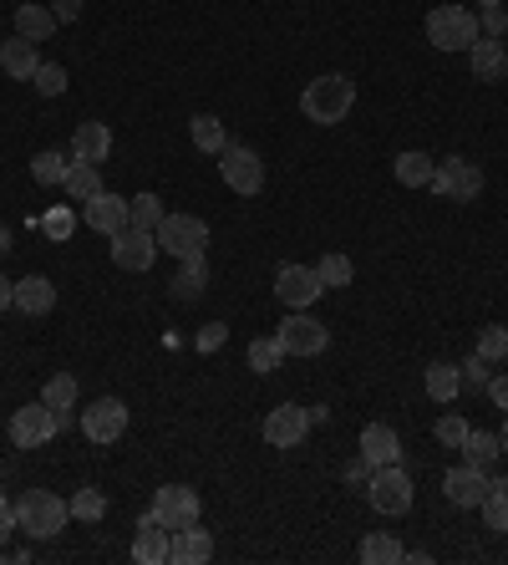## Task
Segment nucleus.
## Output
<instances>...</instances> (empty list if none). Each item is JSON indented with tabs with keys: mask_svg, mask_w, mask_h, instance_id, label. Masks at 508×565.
<instances>
[{
	"mask_svg": "<svg viewBox=\"0 0 508 565\" xmlns=\"http://www.w3.org/2000/svg\"><path fill=\"white\" fill-rule=\"evenodd\" d=\"M362 555L366 565H397V561H406V551H402V540L397 535H387V530H371V535L362 540Z\"/></svg>",
	"mask_w": 508,
	"mask_h": 565,
	"instance_id": "nucleus-31",
	"label": "nucleus"
},
{
	"mask_svg": "<svg viewBox=\"0 0 508 565\" xmlns=\"http://www.w3.org/2000/svg\"><path fill=\"white\" fill-rule=\"evenodd\" d=\"M488 377H494V362H483L479 352L463 362V387H488Z\"/></svg>",
	"mask_w": 508,
	"mask_h": 565,
	"instance_id": "nucleus-44",
	"label": "nucleus"
},
{
	"mask_svg": "<svg viewBox=\"0 0 508 565\" xmlns=\"http://www.w3.org/2000/svg\"><path fill=\"white\" fill-rule=\"evenodd\" d=\"M468 67H473V76L479 82H504L508 76V51L498 36H479V42L468 46Z\"/></svg>",
	"mask_w": 508,
	"mask_h": 565,
	"instance_id": "nucleus-18",
	"label": "nucleus"
},
{
	"mask_svg": "<svg viewBox=\"0 0 508 565\" xmlns=\"http://www.w3.org/2000/svg\"><path fill=\"white\" fill-rule=\"evenodd\" d=\"M305 433H310V408H300V402H280L264 417V444L270 448H300Z\"/></svg>",
	"mask_w": 508,
	"mask_h": 565,
	"instance_id": "nucleus-13",
	"label": "nucleus"
},
{
	"mask_svg": "<svg viewBox=\"0 0 508 565\" xmlns=\"http://www.w3.org/2000/svg\"><path fill=\"white\" fill-rule=\"evenodd\" d=\"M203 285H209V260L203 255H193V260H178V275H174V291L178 301H199L203 296Z\"/></svg>",
	"mask_w": 508,
	"mask_h": 565,
	"instance_id": "nucleus-30",
	"label": "nucleus"
},
{
	"mask_svg": "<svg viewBox=\"0 0 508 565\" xmlns=\"http://www.w3.org/2000/svg\"><path fill=\"white\" fill-rule=\"evenodd\" d=\"M356 107V82L346 72H326L316 82H305L300 92V113L320 128H335V122H346V113Z\"/></svg>",
	"mask_w": 508,
	"mask_h": 565,
	"instance_id": "nucleus-1",
	"label": "nucleus"
},
{
	"mask_svg": "<svg viewBox=\"0 0 508 565\" xmlns=\"http://www.w3.org/2000/svg\"><path fill=\"white\" fill-rule=\"evenodd\" d=\"M51 15L61 26H72V21H82V0H51Z\"/></svg>",
	"mask_w": 508,
	"mask_h": 565,
	"instance_id": "nucleus-46",
	"label": "nucleus"
},
{
	"mask_svg": "<svg viewBox=\"0 0 508 565\" xmlns=\"http://www.w3.org/2000/svg\"><path fill=\"white\" fill-rule=\"evenodd\" d=\"M61 189H67V199H72L76 209H82L92 193H102V164H76V158H72V168H67Z\"/></svg>",
	"mask_w": 508,
	"mask_h": 565,
	"instance_id": "nucleus-28",
	"label": "nucleus"
},
{
	"mask_svg": "<svg viewBox=\"0 0 508 565\" xmlns=\"http://www.w3.org/2000/svg\"><path fill=\"white\" fill-rule=\"evenodd\" d=\"M189 138H193V149L209 153V158H218V153L229 149V133H224V122H218L214 113H199V118L189 122Z\"/></svg>",
	"mask_w": 508,
	"mask_h": 565,
	"instance_id": "nucleus-29",
	"label": "nucleus"
},
{
	"mask_svg": "<svg viewBox=\"0 0 508 565\" xmlns=\"http://www.w3.org/2000/svg\"><path fill=\"white\" fill-rule=\"evenodd\" d=\"M483 5H498V0H483Z\"/></svg>",
	"mask_w": 508,
	"mask_h": 565,
	"instance_id": "nucleus-53",
	"label": "nucleus"
},
{
	"mask_svg": "<svg viewBox=\"0 0 508 565\" xmlns=\"http://www.w3.org/2000/svg\"><path fill=\"white\" fill-rule=\"evenodd\" d=\"M51 306H57V285L46 281V275H26V281H15V311L46 316Z\"/></svg>",
	"mask_w": 508,
	"mask_h": 565,
	"instance_id": "nucleus-24",
	"label": "nucleus"
},
{
	"mask_svg": "<svg viewBox=\"0 0 508 565\" xmlns=\"http://www.w3.org/2000/svg\"><path fill=\"white\" fill-rule=\"evenodd\" d=\"M11 530H21V525H15V505L5 499V494H0V545L11 540Z\"/></svg>",
	"mask_w": 508,
	"mask_h": 565,
	"instance_id": "nucleus-48",
	"label": "nucleus"
},
{
	"mask_svg": "<svg viewBox=\"0 0 508 565\" xmlns=\"http://www.w3.org/2000/svg\"><path fill=\"white\" fill-rule=\"evenodd\" d=\"M498 454H504V448H498V433H483V428L468 433V444H463V463H473V469H483V474H488V469L498 463Z\"/></svg>",
	"mask_w": 508,
	"mask_h": 565,
	"instance_id": "nucleus-33",
	"label": "nucleus"
},
{
	"mask_svg": "<svg viewBox=\"0 0 508 565\" xmlns=\"http://www.w3.org/2000/svg\"><path fill=\"white\" fill-rule=\"evenodd\" d=\"M479 31H483V36H498V42H504V31H508L504 0H498V5H483V15H479Z\"/></svg>",
	"mask_w": 508,
	"mask_h": 565,
	"instance_id": "nucleus-42",
	"label": "nucleus"
},
{
	"mask_svg": "<svg viewBox=\"0 0 508 565\" xmlns=\"http://www.w3.org/2000/svg\"><path fill=\"white\" fill-rule=\"evenodd\" d=\"M362 459L371 463V469H381V463H402V438H397V428H387V423H366L362 428Z\"/></svg>",
	"mask_w": 508,
	"mask_h": 565,
	"instance_id": "nucleus-20",
	"label": "nucleus"
},
{
	"mask_svg": "<svg viewBox=\"0 0 508 565\" xmlns=\"http://www.w3.org/2000/svg\"><path fill=\"white\" fill-rule=\"evenodd\" d=\"M412 474H406L402 463H381V469H371V479H366V505L377 509V515H387V520H397V515H406L412 509Z\"/></svg>",
	"mask_w": 508,
	"mask_h": 565,
	"instance_id": "nucleus-3",
	"label": "nucleus"
},
{
	"mask_svg": "<svg viewBox=\"0 0 508 565\" xmlns=\"http://www.w3.org/2000/svg\"><path fill=\"white\" fill-rule=\"evenodd\" d=\"M442 494H448L458 509H479L483 494H488V474H483V469H473V463H463V469H448V474H442Z\"/></svg>",
	"mask_w": 508,
	"mask_h": 565,
	"instance_id": "nucleus-16",
	"label": "nucleus"
},
{
	"mask_svg": "<svg viewBox=\"0 0 508 565\" xmlns=\"http://www.w3.org/2000/svg\"><path fill=\"white\" fill-rule=\"evenodd\" d=\"M218 179L229 184L234 193L255 199V193L264 189V164H260V153L245 149V143H229V149L218 153Z\"/></svg>",
	"mask_w": 508,
	"mask_h": 565,
	"instance_id": "nucleus-7",
	"label": "nucleus"
},
{
	"mask_svg": "<svg viewBox=\"0 0 508 565\" xmlns=\"http://www.w3.org/2000/svg\"><path fill=\"white\" fill-rule=\"evenodd\" d=\"M483 525L504 535L508 530V479H488V494H483Z\"/></svg>",
	"mask_w": 508,
	"mask_h": 565,
	"instance_id": "nucleus-34",
	"label": "nucleus"
},
{
	"mask_svg": "<svg viewBox=\"0 0 508 565\" xmlns=\"http://www.w3.org/2000/svg\"><path fill=\"white\" fill-rule=\"evenodd\" d=\"M76 220H82V214H72V209H51V214H46V235L51 239H67L76 229Z\"/></svg>",
	"mask_w": 508,
	"mask_h": 565,
	"instance_id": "nucleus-43",
	"label": "nucleus"
},
{
	"mask_svg": "<svg viewBox=\"0 0 508 565\" xmlns=\"http://www.w3.org/2000/svg\"><path fill=\"white\" fill-rule=\"evenodd\" d=\"M11 250V229H5V224H0V255Z\"/></svg>",
	"mask_w": 508,
	"mask_h": 565,
	"instance_id": "nucleus-51",
	"label": "nucleus"
},
{
	"mask_svg": "<svg viewBox=\"0 0 508 565\" xmlns=\"http://www.w3.org/2000/svg\"><path fill=\"white\" fill-rule=\"evenodd\" d=\"M280 362H285V346H280V337H255V342H249V367H255V373H275Z\"/></svg>",
	"mask_w": 508,
	"mask_h": 565,
	"instance_id": "nucleus-37",
	"label": "nucleus"
},
{
	"mask_svg": "<svg viewBox=\"0 0 508 565\" xmlns=\"http://www.w3.org/2000/svg\"><path fill=\"white\" fill-rule=\"evenodd\" d=\"M76 428L87 433L92 444H117L128 433V402L122 398H97L87 413L76 417Z\"/></svg>",
	"mask_w": 508,
	"mask_h": 565,
	"instance_id": "nucleus-12",
	"label": "nucleus"
},
{
	"mask_svg": "<svg viewBox=\"0 0 508 565\" xmlns=\"http://www.w3.org/2000/svg\"><path fill=\"white\" fill-rule=\"evenodd\" d=\"M498 448H504V454H508V417H504V433H498Z\"/></svg>",
	"mask_w": 508,
	"mask_h": 565,
	"instance_id": "nucleus-52",
	"label": "nucleus"
},
{
	"mask_svg": "<svg viewBox=\"0 0 508 565\" xmlns=\"http://www.w3.org/2000/svg\"><path fill=\"white\" fill-rule=\"evenodd\" d=\"M67 520H72V505H67L61 494H51V490H26L21 499H15V525H21L31 540L61 535Z\"/></svg>",
	"mask_w": 508,
	"mask_h": 565,
	"instance_id": "nucleus-2",
	"label": "nucleus"
},
{
	"mask_svg": "<svg viewBox=\"0 0 508 565\" xmlns=\"http://www.w3.org/2000/svg\"><path fill=\"white\" fill-rule=\"evenodd\" d=\"M163 214H168V209H163L158 193H132L128 199V224H138V229H158Z\"/></svg>",
	"mask_w": 508,
	"mask_h": 565,
	"instance_id": "nucleus-35",
	"label": "nucleus"
},
{
	"mask_svg": "<svg viewBox=\"0 0 508 565\" xmlns=\"http://www.w3.org/2000/svg\"><path fill=\"white\" fill-rule=\"evenodd\" d=\"M132 561L138 565H168V530L153 515H143L138 535H132Z\"/></svg>",
	"mask_w": 508,
	"mask_h": 565,
	"instance_id": "nucleus-22",
	"label": "nucleus"
},
{
	"mask_svg": "<svg viewBox=\"0 0 508 565\" xmlns=\"http://www.w3.org/2000/svg\"><path fill=\"white\" fill-rule=\"evenodd\" d=\"M158 235L153 229H138V224H128V229H117L113 235V266L117 270H132V275H143L153 260H158Z\"/></svg>",
	"mask_w": 508,
	"mask_h": 565,
	"instance_id": "nucleus-11",
	"label": "nucleus"
},
{
	"mask_svg": "<svg viewBox=\"0 0 508 565\" xmlns=\"http://www.w3.org/2000/svg\"><path fill=\"white\" fill-rule=\"evenodd\" d=\"M67 168H72V164H67L57 149H46V153H36V158H31V179L46 184V189H57V184L67 179Z\"/></svg>",
	"mask_w": 508,
	"mask_h": 565,
	"instance_id": "nucleus-36",
	"label": "nucleus"
},
{
	"mask_svg": "<svg viewBox=\"0 0 508 565\" xmlns=\"http://www.w3.org/2000/svg\"><path fill=\"white\" fill-rule=\"evenodd\" d=\"M224 342H229V327H224V321H209V327L199 331V352H218Z\"/></svg>",
	"mask_w": 508,
	"mask_h": 565,
	"instance_id": "nucleus-45",
	"label": "nucleus"
},
{
	"mask_svg": "<svg viewBox=\"0 0 508 565\" xmlns=\"http://www.w3.org/2000/svg\"><path fill=\"white\" fill-rule=\"evenodd\" d=\"M153 235H158L163 255L193 260V255H203V245H209V224H203L199 214H163V224L153 229Z\"/></svg>",
	"mask_w": 508,
	"mask_h": 565,
	"instance_id": "nucleus-5",
	"label": "nucleus"
},
{
	"mask_svg": "<svg viewBox=\"0 0 508 565\" xmlns=\"http://www.w3.org/2000/svg\"><path fill=\"white\" fill-rule=\"evenodd\" d=\"M31 82H36V92H42V97H61V92H67V72H61L57 61H42Z\"/></svg>",
	"mask_w": 508,
	"mask_h": 565,
	"instance_id": "nucleus-41",
	"label": "nucleus"
},
{
	"mask_svg": "<svg viewBox=\"0 0 508 565\" xmlns=\"http://www.w3.org/2000/svg\"><path fill=\"white\" fill-rule=\"evenodd\" d=\"M479 357L494 362V367H504L508 362V327H483L479 331Z\"/></svg>",
	"mask_w": 508,
	"mask_h": 565,
	"instance_id": "nucleus-39",
	"label": "nucleus"
},
{
	"mask_svg": "<svg viewBox=\"0 0 508 565\" xmlns=\"http://www.w3.org/2000/svg\"><path fill=\"white\" fill-rule=\"evenodd\" d=\"M0 67H5V76H11V82H31V76H36V67H42V57H36V42H26V36L0 42Z\"/></svg>",
	"mask_w": 508,
	"mask_h": 565,
	"instance_id": "nucleus-23",
	"label": "nucleus"
},
{
	"mask_svg": "<svg viewBox=\"0 0 508 565\" xmlns=\"http://www.w3.org/2000/svg\"><path fill=\"white\" fill-rule=\"evenodd\" d=\"M433 193H442L448 204H473L483 193V168L468 158H442L433 174Z\"/></svg>",
	"mask_w": 508,
	"mask_h": 565,
	"instance_id": "nucleus-8",
	"label": "nucleus"
},
{
	"mask_svg": "<svg viewBox=\"0 0 508 565\" xmlns=\"http://www.w3.org/2000/svg\"><path fill=\"white\" fill-rule=\"evenodd\" d=\"M427 42L437 46V51H468V46L479 42V15L463 11V5H437V11H427Z\"/></svg>",
	"mask_w": 508,
	"mask_h": 565,
	"instance_id": "nucleus-4",
	"label": "nucleus"
},
{
	"mask_svg": "<svg viewBox=\"0 0 508 565\" xmlns=\"http://www.w3.org/2000/svg\"><path fill=\"white\" fill-rule=\"evenodd\" d=\"M346 479H351V484H366V479H371V463H366V459H356V463H351V469H346Z\"/></svg>",
	"mask_w": 508,
	"mask_h": 565,
	"instance_id": "nucleus-49",
	"label": "nucleus"
},
{
	"mask_svg": "<svg viewBox=\"0 0 508 565\" xmlns=\"http://www.w3.org/2000/svg\"><path fill=\"white\" fill-rule=\"evenodd\" d=\"M392 174H397V184H402V189H433L437 164L427 158V153H397Z\"/></svg>",
	"mask_w": 508,
	"mask_h": 565,
	"instance_id": "nucleus-27",
	"label": "nucleus"
},
{
	"mask_svg": "<svg viewBox=\"0 0 508 565\" xmlns=\"http://www.w3.org/2000/svg\"><path fill=\"white\" fill-rule=\"evenodd\" d=\"M437 444H442V448H463L468 444V433H473V428H468V417L463 413H442V417H437Z\"/></svg>",
	"mask_w": 508,
	"mask_h": 565,
	"instance_id": "nucleus-40",
	"label": "nucleus"
},
{
	"mask_svg": "<svg viewBox=\"0 0 508 565\" xmlns=\"http://www.w3.org/2000/svg\"><path fill=\"white\" fill-rule=\"evenodd\" d=\"M76 392H82V387H76V377L72 373H57V377H46V387H42V402L46 408H51V417H57V428H72L76 423Z\"/></svg>",
	"mask_w": 508,
	"mask_h": 565,
	"instance_id": "nucleus-19",
	"label": "nucleus"
},
{
	"mask_svg": "<svg viewBox=\"0 0 508 565\" xmlns=\"http://www.w3.org/2000/svg\"><path fill=\"white\" fill-rule=\"evenodd\" d=\"M280 346H285V357H320L326 346H331V331L320 327L316 316H305V311H291L285 321L275 327Z\"/></svg>",
	"mask_w": 508,
	"mask_h": 565,
	"instance_id": "nucleus-9",
	"label": "nucleus"
},
{
	"mask_svg": "<svg viewBox=\"0 0 508 565\" xmlns=\"http://www.w3.org/2000/svg\"><path fill=\"white\" fill-rule=\"evenodd\" d=\"M57 433L61 428H57V417H51L46 402H31V408H15L11 413V444L15 448H46Z\"/></svg>",
	"mask_w": 508,
	"mask_h": 565,
	"instance_id": "nucleus-14",
	"label": "nucleus"
},
{
	"mask_svg": "<svg viewBox=\"0 0 508 565\" xmlns=\"http://www.w3.org/2000/svg\"><path fill=\"white\" fill-rule=\"evenodd\" d=\"M76 214H82V224H87V229H97V235H107L113 239L117 229H128V199H122V193H92L87 204L76 209Z\"/></svg>",
	"mask_w": 508,
	"mask_h": 565,
	"instance_id": "nucleus-15",
	"label": "nucleus"
},
{
	"mask_svg": "<svg viewBox=\"0 0 508 565\" xmlns=\"http://www.w3.org/2000/svg\"><path fill=\"white\" fill-rule=\"evenodd\" d=\"M275 296L285 311H305V306H316L326 296V285H320L316 266H280L275 270Z\"/></svg>",
	"mask_w": 508,
	"mask_h": 565,
	"instance_id": "nucleus-10",
	"label": "nucleus"
},
{
	"mask_svg": "<svg viewBox=\"0 0 508 565\" xmlns=\"http://www.w3.org/2000/svg\"><path fill=\"white\" fill-rule=\"evenodd\" d=\"M57 26L61 21L51 15V5H36V0L15 5V36H26V42H51V31Z\"/></svg>",
	"mask_w": 508,
	"mask_h": 565,
	"instance_id": "nucleus-25",
	"label": "nucleus"
},
{
	"mask_svg": "<svg viewBox=\"0 0 508 565\" xmlns=\"http://www.w3.org/2000/svg\"><path fill=\"white\" fill-rule=\"evenodd\" d=\"M11 306H15V285L0 275V311H11Z\"/></svg>",
	"mask_w": 508,
	"mask_h": 565,
	"instance_id": "nucleus-50",
	"label": "nucleus"
},
{
	"mask_svg": "<svg viewBox=\"0 0 508 565\" xmlns=\"http://www.w3.org/2000/svg\"><path fill=\"white\" fill-rule=\"evenodd\" d=\"M147 515L174 535V530H184V525H199L203 499H199V490H189V484H163V490L153 494V509H147Z\"/></svg>",
	"mask_w": 508,
	"mask_h": 565,
	"instance_id": "nucleus-6",
	"label": "nucleus"
},
{
	"mask_svg": "<svg viewBox=\"0 0 508 565\" xmlns=\"http://www.w3.org/2000/svg\"><path fill=\"white\" fill-rule=\"evenodd\" d=\"M422 387H427V398L433 402H458V392H463V367H452V362H433V367L422 373Z\"/></svg>",
	"mask_w": 508,
	"mask_h": 565,
	"instance_id": "nucleus-26",
	"label": "nucleus"
},
{
	"mask_svg": "<svg viewBox=\"0 0 508 565\" xmlns=\"http://www.w3.org/2000/svg\"><path fill=\"white\" fill-rule=\"evenodd\" d=\"M67 505H72V520L97 525L102 515H107V494H102V490H76L72 499H67Z\"/></svg>",
	"mask_w": 508,
	"mask_h": 565,
	"instance_id": "nucleus-38",
	"label": "nucleus"
},
{
	"mask_svg": "<svg viewBox=\"0 0 508 565\" xmlns=\"http://www.w3.org/2000/svg\"><path fill=\"white\" fill-rule=\"evenodd\" d=\"M316 275H320V285H326V291H346V285L356 281V266H351L341 250H326L316 260Z\"/></svg>",
	"mask_w": 508,
	"mask_h": 565,
	"instance_id": "nucleus-32",
	"label": "nucleus"
},
{
	"mask_svg": "<svg viewBox=\"0 0 508 565\" xmlns=\"http://www.w3.org/2000/svg\"><path fill=\"white\" fill-rule=\"evenodd\" d=\"M113 153V128L107 122H76V133H72V158L76 164H102Z\"/></svg>",
	"mask_w": 508,
	"mask_h": 565,
	"instance_id": "nucleus-21",
	"label": "nucleus"
},
{
	"mask_svg": "<svg viewBox=\"0 0 508 565\" xmlns=\"http://www.w3.org/2000/svg\"><path fill=\"white\" fill-rule=\"evenodd\" d=\"M483 392H488V402H494V408H504V413H508V373L504 377H488V387H483Z\"/></svg>",
	"mask_w": 508,
	"mask_h": 565,
	"instance_id": "nucleus-47",
	"label": "nucleus"
},
{
	"mask_svg": "<svg viewBox=\"0 0 508 565\" xmlns=\"http://www.w3.org/2000/svg\"><path fill=\"white\" fill-rule=\"evenodd\" d=\"M214 561V535L199 530V525H184L168 535V565H203Z\"/></svg>",
	"mask_w": 508,
	"mask_h": 565,
	"instance_id": "nucleus-17",
	"label": "nucleus"
}]
</instances>
